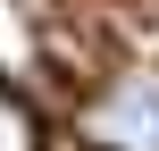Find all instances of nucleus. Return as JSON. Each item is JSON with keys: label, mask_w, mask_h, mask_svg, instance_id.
I'll use <instances>...</instances> for the list:
<instances>
[{"label": "nucleus", "mask_w": 159, "mask_h": 151, "mask_svg": "<svg viewBox=\"0 0 159 151\" xmlns=\"http://www.w3.org/2000/svg\"><path fill=\"white\" fill-rule=\"evenodd\" d=\"M75 134L92 151H159V76H126L109 92H92Z\"/></svg>", "instance_id": "obj_1"}, {"label": "nucleus", "mask_w": 159, "mask_h": 151, "mask_svg": "<svg viewBox=\"0 0 159 151\" xmlns=\"http://www.w3.org/2000/svg\"><path fill=\"white\" fill-rule=\"evenodd\" d=\"M0 151H42V109L17 84H0Z\"/></svg>", "instance_id": "obj_2"}, {"label": "nucleus", "mask_w": 159, "mask_h": 151, "mask_svg": "<svg viewBox=\"0 0 159 151\" xmlns=\"http://www.w3.org/2000/svg\"><path fill=\"white\" fill-rule=\"evenodd\" d=\"M84 151H92V143H84Z\"/></svg>", "instance_id": "obj_3"}]
</instances>
